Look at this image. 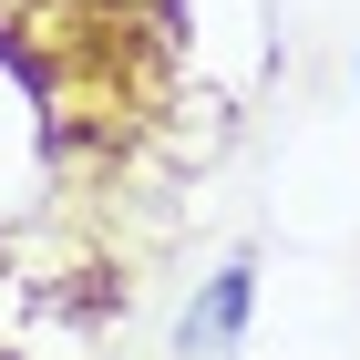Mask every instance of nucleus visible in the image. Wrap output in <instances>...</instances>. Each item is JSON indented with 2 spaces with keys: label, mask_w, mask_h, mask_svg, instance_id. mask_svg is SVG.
I'll use <instances>...</instances> for the list:
<instances>
[{
  "label": "nucleus",
  "mask_w": 360,
  "mask_h": 360,
  "mask_svg": "<svg viewBox=\"0 0 360 360\" xmlns=\"http://www.w3.org/2000/svg\"><path fill=\"white\" fill-rule=\"evenodd\" d=\"M248 288H257L248 268H226L217 288H206V309H186V350H226V340L248 330Z\"/></svg>",
  "instance_id": "f257e3e1"
}]
</instances>
